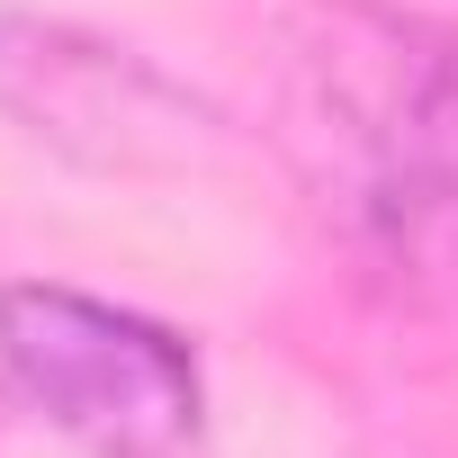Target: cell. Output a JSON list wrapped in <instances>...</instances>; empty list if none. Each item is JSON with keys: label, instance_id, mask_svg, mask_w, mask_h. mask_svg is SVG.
Returning <instances> with one entry per match:
<instances>
[{"label": "cell", "instance_id": "2", "mask_svg": "<svg viewBox=\"0 0 458 458\" xmlns=\"http://www.w3.org/2000/svg\"><path fill=\"white\" fill-rule=\"evenodd\" d=\"M0 395L81 458H189L207 431L198 351L171 324L64 279L0 288Z\"/></svg>", "mask_w": 458, "mask_h": 458}, {"label": "cell", "instance_id": "1", "mask_svg": "<svg viewBox=\"0 0 458 458\" xmlns=\"http://www.w3.org/2000/svg\"><path fill=\"white\" fill-rule=\"evenodd\" d=\"M261 144L369 306L458 315V19L297 0L261 55Z\"/></svg>", "mask_w": 458, "mask_h": 458}, {"label": "cell", "instance_id": "3", "mask_svg": "<svg viewBox=\"0 0 458 458\" xmlns=\"http://www.w3.org/2000/svg\"><path fill=\"white\" fill-rule=\"evenodd\" d=\"M0 117L81 171H198L225 153V117L180 90L135 46H108L64 19L0 10Z\"/></svg>", "mask_w": 458, "mask_h": 458}, {"label": "cell", "instance_id": "4", "mask_svg": "<svg viewBox=\"0 0 458 458\" xmlns=\"http://www.w3.org/2000/svg\"><path fill=\"white\" fill-rule=\"evenodd\" d=\"M0 413H10V395H0Z\"/></svg>", "mask_w": 458, "mask_h": 458}]
</instances>
